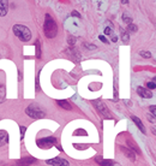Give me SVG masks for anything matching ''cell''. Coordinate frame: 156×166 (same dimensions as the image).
Listing matches in <instances>:
<instances>
[{
    "mask_svg": "<svg viewBox=\"0 0 156 166\" xmlns=\"http://www.w3.org/2000/svg\"><path fill=\"white\" fill-rule=\"evenodd\" d=\"M43 33L48 39H53L58 34V25L55 23L54 18L49 13H46L45 16V23H43Z\"/></svg>",
    "mask_w": 156,
    "mask_h": 166,
    "instance_id": "cell-1",
    "label": "cell"
},
{
    "mask_svg": "<svg viewBox=\"0 0 156 166\" xmlns=\"http://www.w3.org/2000/svg\"><path fill=\"white\" fill-rule=\"evenodd\" d=\"M12 30H13V34H15L16 36L21 40V41H23V42H27V41H30L31 40L30 29L28 27H25V25L16 24V25H13Z\"/></svg>",
    "mask_w": 156,
    "mask_h": 166,
    "instance_id": "cell-2",
    "label": "cell"
},
{
    "mask_svg": "<svg viewBox=\"0 0 156 166\" xmlns=\"http://www.w3.org/2000/svg\"><path fill=\"white\" fill-rule=\"evenodd\" d=\"M25 113L28 117L34 119H41L46 117V112L41 108V106H39L37 103H30L27 108H25Z\"/></svg>",
    "mask_w": 156,
    "mask_h": 166,
    "instance_id": "cell-3",
    "label": "cell"
},
{
    "mask_svg": "<svg viewBox=\"0 0 156 166\" xmlns=\"http://www.w3.org/2000/svg\"><path fill=\"white\" fill-rule=\"evenodd\" d=\"M91 103H93L94 107L99 111V112L101 113L103 117H106V118H112V114L109 113L108 107L105 105V103H102L101 100H93V101H91Z\"/></svg>",
    "mask_w": 156,
    "mask_h": 166,
    "instance_id": "cell-4",
    "label": "cell"
},
{
    "mask_svg": "<svg viewBox=\"0 0 156 166\" xmlns=\"http://www.w3.org/2000/svg\"><path fill=\"white\" fill-rule=\"evenodd\" d=\"M55 143H56V138L53 136H48V137H43L41 140H37V146L40 148H43V149L51 148L52 146H54Z\"/></svg>",
    "mask_w": 156,
    "mask_h": 166,
    "instance_id": "cell-5",
    "label": "cell"
},
{
    "mask_svg": "<svg viewBox=\"0 0 156 166\" xmlns=\"http://www.w3.org/2000/svg\"><path fill=\"white\" fill-rule=\"evenodd\" d=\"M48 165H52V166H70L69 161L65 160V159L61 158H54V159H49L46 161Z\"/></svg>",
    "mask_w": 156,
    "mask_h": 166,
    "instance_id": "cell-6",
    "label": "cell"
},
{
    "mask_svg": "<svg viewBox=\"0 0 156 166\" xmlns=\"http://www.w3.org/2000/svg\"><path fill=\"white\" fill-rule=\"evenodd\" d=\"M96 163H99L101 166H121L119 163L114 161V160H110V159H102L101 157H96Z\"/></svg>",
    "mask_w": 156,
    "mask_h": 166,
    "instance_id": "cell-7",
    "label": "cell"
},
{
    "mask_svg": "<svg viewBox=\"0 0 156 166\" xmlns=\"http://www.w3.org/2000/svg\"><path fill=\"white\" fill-rule=\"evenodd\" d=\"M137 94L139 95L140 98H143V99H151L153 98V93H151V90H149L147 88L144 87H137Z\"/></svg>",
    "mask_w": 156,
    "mask_h": 166,
    "instance_id": "cell-8",
    "label": "cell"
},
{
    "mask_svg": "<svg viewBox=\"0 0 156 166\" xmlns=\"http://www.w3.org/2000/svg\"><path fill=\"white\" fill-rule=\"evenodd\" d=\"M119 147H120V150L123 152V154H124L126 158H129L131 161L136 160V154H134V152L132 149H130L129 147H125V146H119Z\"/></svg>",
    "mask_w": 156,
    "mask_h": 166,
    "instance_id": "cell-9",
    "label": "cell"
},
{
    "mask_svg": "<svg viewBox=\"0 0 156 166\" xmlns=\"http://www.w3.org/2000/svg\"><path fill=\"white\" fill-rule=\"evenodd\" d=\"M35 161H36V159L32 158V157H23L17 161V166H30Z\"/></svg>",
    "mask_w": 156,
    "mask_h": 166,
    "instance_id": "cell-10",
    "label": "cell"
},
{
    "mask_svg": "<svg viewBox=\"0 0 156 166\" xmlns=\"http://www.w3.org/2000/svg\"><path fill=\"white\" fill-rule=\"evenodd\" d=\"M131 119L133 120V123L137 125V128L139 129V131L142 134H147V130H145V128H144V124L142 123V120H140L138 117H136V116H131Z\"/></svg>",
    "mask_w": 156,
    "mask_h": 166,
    "instance_id": "cell-11",
    "label": "cell"
},
{
    "mask_svg": "<svg viewBox=\"0 0 156 166\" xmlns=\"http://www.w3.org/2000/svg\"><path fill=\"white\" fill-rule=\"evenodd\" d=\"M8 8V1L6 0H0V16L4 17L6 16Z\"/></svg>",
    "mask_w": 156,
    "mask_h": 166,
    "instance_id": "cell-12",
    "label": "cell"
},
{
    "mask_svg": "<svg viewBox=\"0 0 156 166\" xmlns=\"http://www.w3.org/2000/svg\"><path fill=\"white\" fill-rule=\"evenodd\" d=\"M67 51H69L67 53L71 55V58H72V59H73L75 62H77V63H78V62L80 60V54H79V52H78L77 49H75V48L70 47L69 49H67Z\"/></svg>",
    "mask_w": 156,
    "mask_h": 166,
    "instance_id": "cell-13",
    "label": "cell"
},
{
    "mask_svg": "<svg viewBox=\"0 0 156 166\" xmlns=\"http://www.w3.org/2000/svg\"><path fill=\"white\" fill-rule=\"evenodd\" d=\"M8 142V134L5 130H0V147L5 146Z\"/></svg>",
    "mask_w": 156,
    "mask_h": 166,
    "instance_id": "cell-14",
    "label": "cell"
},
{
    "mask_svg": "<svg viewBox=\"0 0 156 166\" xmlns=\"http://www.w3.org/2000/svg\"><path fill=\"white\" fill-rule=\"evenodd\" d=\"M56 103H58V105H59L61 108H64V110L70 111L71 108H72L71 103H69V101H66V100H58V101H56Z\"/></svg>",
    "mask_w": 156,
    "mask_h": 166,
    "instance_id": "cell-15",
    "label": "cell"
},
{
    "mask_svg": "<svg viewBox=\"0 0 156 166\" xmlns=\"http://www.w3.org/2000/svg\"><path fill=\"white\" fill-rule=\"evenodd\" d=\"M5 98H6V88L4 84H0V103L5 101Z\"/></svg>",
    "mask_w": 156,
    "mask_h": 166,
    "instance_id": "cell-16",
    "label": "cell"
},
{
    "mask_svg": "<svg viewBox=\"0 0 156 166\" xmlns=\"http://www.w3.org/2000/svg\"><path fill=\"white\" fill-rule=\"evenodd\" d=\"M129 146H131V147H130V149H132L133 152H137L138 154L140 153L138 146H136V144H134V142H133V141H131V140H129V141H127V147H129Z\"/></svg>",
    "mask_w": 156,
    "mask_h": 166,
    "instance_id": "cell-17",
    "label": "cell"
},
{
    "mask_svg": "<svg viewBox=\"0 0 156 166\" xmlns=\"http://www.w3.org/2000/svg\"><path fill=\"white\" fill-rule=\"evenodd\" d=\"M123 21H124L127 25H130V24H132V17L129 16L127 12H124V13H123Z\"/></svg>",
    "mask_w": 156,
    "mask_h": 166,
    "instance_id": "cell-18",
    "label": "cell"
},
{
    "mask_svg": "<svg viewBox=\"0 0 156 166\" xmlns=\"http://www.w3.org/2000/svg\"><path fill=\"white\" fill-rule=\"evenodd\" d=\"M121 30V39H123V41L124 42H129L130 41V35H129V33L126 32V30H124V29H120Z\"/></svg>",
    "mask_w": 156,
    "mask_h": 166,
    "instance_id": "cell-19",
    "label": "cell"
},
{
    "mask_svg": "<svg viewBox=\"0 0 156 166\" xmlns=\"http://www.w3.org/2000/svg\"><path fill=\"white\" fill-rule=\"evenodd\" d=\"M139 55L142 58H145V59L151 58V53H150L149 51H139Z\"/></svg>",
    "mask_w": 156,
    "mask_h": 166,
    "instance_id": "cell-20",
    "label": "cell"
},
{
    "mask_svg": "<svg viewBox=\"0 0 156 166\" xmlns=\"http://www.w3.org/2000/svg\"><path fill=\"white\" fill-rule=\"evenodd\" d=\"M138 30V27L137 25H134V24H130V25H127V32L130 33H137Z\"/></svg>",
    "mask_w": 156,
    "mask_h": 166,
    "instance_id": "cell-21",
    "label": "cell"
},
{
    "mask_svg": "<svg viewBox=\"0 0 156 166\" xmlns=\"http://www.w3.org/2000/svg\"><path fill=\"white\" fill-rule=\"evenodd\" d=\"M145 88L151 90V89H156V83L155 82H147L145 83Z\"/></svg>",
    "mask_w": 156,
    "mask_h": 166,
    "instance_id": "cell-22",
    "label": "cell"
},
{
    "mask_svg": "<svg viewBox=\"0 0 156 166\" xmlns=\"http://www.w3.org/2000/svg\"><path fill=\"white\" fill-rule=\"evenodd\" d=\"M67 42H69V45H70V47H72V46H75V43H76V38L75 36H69L67 38Z\"/></svg>",
    "mask_w": 156,
    "mask_h": 166,
    "instance_id": "cell-23",
    "label": "cell"
},
{
    "mask_svg": "<svg viewBox=\"0 0 156 166\" xmlns=\"http://www.w3.org/2000/svg\"><path fill=\"white\" fill-rule=\"evenodd\" d=\"M36 57L40 58L41 57V49H40V40H37L36 42Z\"/></svg>",
    "mask_w": 156,
    "mask_h": 166,
    "instance_id": "cell-24",
    "label": "cell"
},
{
    "mask_svg": "<svg viewBox=\"0 0 156 166\" xmlns=\"http://www.w3.org/2000/svg\"><path fill=\"white\" fill-rule=\"evenodd\" d=\"M149 110H150V112L153 113V116L156 118V105H151V106L149 107Z\"/></svg>",
    "mask_w": 156,
    "mask_h": 166,
    "instance_id": "cell-25",
    "label": "cell"
},
{
    "mask_svg": "<svg viewBox=\"0 0 156 166\" xmlns=\"http://www.w3.org/2000/svg\"><path fill=\"white\" fill-rule=\"evenodd\" d=\"M105 35H108V36H113L114 34H113V32H112V29L107 27V28L105 29Z\"/></svg>",
    "mask_w": 156,
    "mask_h": 166,
    "instance_id": "cell-26",
    "label": "cell"
},
{
    "mask_svg": "<svg viewBox=\"0 0 156 166\" xmlns=\"http://www.w3.org/2000/svg\"><path fill=\"white\" fill-rule=\"evenodd\" d=\"M21 138L23 140L24 138V135H25V131H27V128L25 127H23V125H21Z\"/></svg>",
    "mask_w": 156,
    "mask_h": 166,
    "instance_id": "cell-27",
    "label": "cell"
},
{
    "mask_svg": "<svg viewBox=\"0 0 156 166\" xmlns=\"http://www.w3.org/2000/svg\"><path fill=\"white\" fill-rule=\"evenodd\" d=\"M84 47L88 48V49H96V46H94V45H89V43H84Z\"/></svg>",
    "mask_w": 156,
    "mask_h": 166,
    "instance_id": "cell-28",
    "label": "cell"
},
{
    "mask_svg": "<svg viewBox=\"0 0 156 166\" xmlns=\"http://www.w3.org/2000/svg\"><path fill=\"white\" fill-rule=\"evenodd\" d=\"M99 39L101 40L102 42H103V43H108L109 41L107 39H106V38H105V36H103V35H100V36H99Z\"/></svg>",
    "mask_w": 156,
    "mask_h": 166,
    "instance_id": "cell-29",
    "label": "cell"
},
{
    "mask_svg": "<svg viewBox=\"0 0 156 166\" xmlns=\"http://www.w3.org/2000/svg\"><path fill=\"white\" fill-rule=\"evenodd\" d=\"M71 15H72V16H73V17H78V18H80V15L78 13V11H76V10H73Z\"/></svg>",
    "mask_w": 156,
    "mask_h": 166,
    "instance_id": "cell-30",
    "label": "cell"
},
{
    "mask_svg": "<svg viewBox=\"0 0 156 166\" xmlns=\"http://www.w3.org/2000/svg\"><path fill=\"white\" fill-rule=\"evenodd\" d=\"M147 118H148V120L149 122H151V123H154V122H155V119H154L153 116H147Z\"/></svg>",
    "mask_w": 156,
    "mask_h": 166,
    "instance_id": "cell-31",
    "label": "cell"
},
{
    "mask_svg": "<svg viewBox=\"0 0 156 166\" xmlns=\"http://www.w3.org/2000/svg\"><path fill=\"white\" fill-rule=\"evenodd\" d=\"M117 40H118V38L115 36V35H113V36H112V41H113V42H117Z\"/></svg>",
    "mask_w": 156,
    "mask_h": 166,
    "instance_id": "cell-32",
    "label": "cell"
},
{
    "mask_svg": "<svg viewBox=\"0 0 156 166\" xmlns=\"http://www.w3.org/2000/svg\"><path fill=\"white\" fill-rule=\"evenodd\" d=\"M151 133H153L154 135H156V130L154 129V128H151Z\"/></svg>",
    "mask_w": 156,
    "mask_h": 166,
    "instance_id": "cell-33",
    "label": "cell"
},
{
    "mask_svg": "<svg viewBox=\"0 0 156 166\" xmlns=\"http://www.w3.org/2000/svg\"><path fill=\"white\" fill-rule=\"evenodd\" d=\"M129 3V0H121V4H127Z\"/></svg>",
    "mask_w": 156,
    "mask_h": 166,
    "instance_id": "cell-34",
    "label": "cell"
},
{
    "mask_svg": "<svg viewBox=\"0 0 156 166\" xmlns=\"http://www.w3.org/2000/svg\"><path fill=\"white\" fill-rule=\"evenodd\" d=\"M154 82L156 83V77H154Z\"/></svg>",
    "mask_w": 156,
    "mask_h": 166,
    "instance_id": "cell-35",
    "label": "cell"
},
{
    "mask_svg": "<svg viewBox=\"0 0 156 166\" xmlns=\"http://www.w3.org/2000/svg\"><path fill=\"white\" fill-rule=\"evenodd\" d=\"M155 28H156V24H155Z\"/></svg>",
    "mask_w": 156,
    "mask_h": 166,
    "instance_id": "cell-36",
    "label": "cell"
}]
</instances>
